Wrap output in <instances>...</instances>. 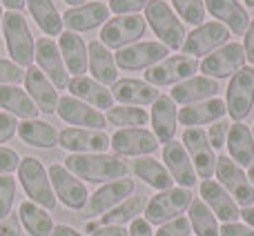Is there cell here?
Here are the masks:
<instances>
[{
    "instance_id": "6",
    "label": "cell",
    "mask_w": 254,
    "mask_h": 236,
    "mask_svg": "<svg viewBox=\"0 0 254 236\" xmlns=\"http://www.w3.org/2000/svg\"><path fill=\"white\" fill-rule=\"evenodd\" d=\"M254 107V67H243L230 78L225 110L234 122H243Z\"/></svg>"
},
{
    "instance_id": "58",
    "label": "cell",
    "mask_w": 254,
    "mask_h": 236,
    "mask_svg": "<svg viewBox=\"0 0 254 236\" xmlns=\"http://www.w3.org/2000/svg\"><path fill=\"white\" fill-rule=\"evenodd\" d=\"M67 4H71V7H80V4H85L87 0H65Z\"/></svg>"
},
{
    "instance_id": "44",
    "label": "cell",
    "mask_w": 254,
    "mask_h": 236,
    "mask_svg": "<svg viewBox=\"0 0 254 236\" xmlns=\"http://www.w3.org/2000/svg\"><path fill=\"white\" fill-rule=\"evenodd\" d=\"M20 80H25V69L16 62L0 58V85H16Z\"/></svg>"
},
{
    "instance_id": "55",
    "label": "cell",
    "mask_w": 254,
    "mask_h": 236,
    "mask_svg": "<svg viewBox=\"0 0 254 236\" xmlns=\"http://www.w3.org/2000/svg\"><path fill=\"white\" fill-rule=\"evenodd\" d=\"M7 7V11H22L27 4V0H0Z\"/></svg>"
},
{
    "instance_id": "43",
    "label": "cell",
    "mask_w": 254,
    "mask_h": 236,
    "mask_svg": "<svg viewBox=\"0 0 254 236\" xmlns=\"http://www.w3.org/2000/svg\"><path fill=\"white\" fill-rule=\"evenodd\" d=\"M190 234H192V225H190L188 216H179V219L170 221V223H163L154 236H190Z\"/></svg>"
},
{
    "instance_id": "24",
    "label": "cell",
    "mask_w": 254,
    "mask_h": 236,
    "mask_svg": "<svg viewBox=\"0 0 254 236\" xmlns=\"http://www.w3.org/2000/svg\"><path fill=\"white\" fill-rule=\"evenodd\" d=\"M25 85H27V92H29V98L38 107V112H43V114H56V107H58L56 87L49 83V78L38 67H34V65L27 67Z\"/></svg>"
},
{
    "instance_id": "54",
    "label": "cell",
    "mask_w": 254,
    "mask_h": 236,
    "mask_svg": "<svg viewBox=\"0 0 254 236\" xmlns=\"http://www.w3.org/2000/svg\"><path fill=\"white\" fill-rule=\"evenodd\" d=\"M52 236H83L78 232V230L69 228V225H56V228L52 230Z\"/></svg>"
},
{
    "instance_id": "39",
    "label": "cell",
    "mask_w": 254,
    "mask_h": 236,
    "mask_svg": "<svg viewBox=\"0 0 254 236\" xmlns=\"http://www.w3.org/2000/svg\"><path fill=\"white\" fill-rule=\"evenodd\" d=\"M145 205H147V198L145 196H129L123 203L110 210L107 214L101 216L103 225H123V223H131L134 219H138V214H143Z\"/></svg>"
},
{
    "instance_id": "47",
    "label": "cell",
    "mask_w": 254,
    "mask_h": 236,
    "mask_svg": "<svg viewBox=\"0 0 254 236\" xmlns=\"http://www.w3.org/2000/svg\"><path fill=\"white\" fill-rule=\"evenodd\" d=\"M18 165H20L18 152H13V149H9V147H0V176L11 174L13 170H18Z\"/></svg>"
},
{
    "instance_id": "17",
    "label": "cell",
    "mask_w": 254,
    "mask_h": 236,
    "mask_svg": "<svg viewBox=\"0 0 254 236\" xmlns=\"http://www.w3.org/2000/svg\"><path fill=\"white\" fill-rule=\"evenodd\" d=\"M56 114L69 125H76L80 129H98L103 131L107 127V118L103 116V112L89 107L87 103L78 101L74 96H63L58 98Z\"/></svg>"
},
{
    "instance_id": "29",
    "label": "cell",
    "mask_w": 254,
    "mask_h": 236,
    "mask_svg": "<svg viewBox=\"0 0 254 236\" xmlns=\"http://www.w3.org/2000/svg\"><path fill=\"white\" fill-rule=\"evenodd\" d=\"M58 49H61L63 62H65L67 71L74 76H85L89 67V56H87V45L74 31H63L61 40H58Z\"/></svg>"
},
{
    "instance_id": "33",
    "label": "cell",
    "mask_w": 254,
    "mask_h": 236,
    "mask_svg": "<svg viewBox=\"0 0 254 236\" xmlns=\"http://www.w3.org/2000/svg\"><path fill=\"white\" fill-rule=\"evenodd\" d=\"M18 136L22 143L31 145V147H40V149H54L58 145V131L54 129L49 122L31 118V120H22L18 122Z\"/></svg>"
},
{
    "instance_id": "51",
    "label": "cell",
    "mask_w": 254,
    "mask_h": 236,
    "mask_svg": "<svg viewBox=\"0 0 254 236\" xmlns=\"http://www.w3.org/2000/svg\"><path fill=\"white\" fill-rule=\"evenodd\" d=\"M243 52H246V60H250V65H254V18L250 20V25H248V29H246Z\"/></svg>"
},
{
    "instance_id": "57",
    "label": "cell",
    "mask_w": 254,
    "mask_h": 236,
    "mask_svg": "<svg viewBox=\"0 0 254 236\" xmlns=\"http://www.w3.org/2000/svg\"><path fill=\"white\" fill-rule=\"evenodd\" d=\"M248 180H250L252 187H254V161H252V165L248 167Z\"/></svg>"
},
{
    "instance_id": "12",
    "label": "cell",
    "mask_w": 254,
    "mask_h": 236,
    "mask_svg": "<svg viewBox=\"0 0 254 236\" xmlns=\"http://www.w3.org/2000/svg\"><path fill=\"white\" fill-rule=\"evenodd\" d=\"M243 67H246V52H243V45L239 43L223 45L203 58V62H198V69L207 78H228Z\"/></svg>"
},
{
    "instance_id": "4",
    "label": "cell",
    "mask_w": 254,
    "mask_h": 236,
    "mask_svg": "<svg viewBox=\"0 0 254 236\" xmlns=\"http://www.w3.org/2000/svg\"><path fill=\"white\" fill-rule=\"evenodd\" d=\"M145 22H149L152 31L161 38V43L167 49L176 52L183 47L185 43V27L181 22V18H176V13L170 9V4L165 0H149L145 7Z\"/></svg>"
},
{
    "instance_id": "14",
    "label": "cell",
    "mask_w": 254,
    "mask_h": 236,
    "mask_svg": "<svg viewBox=\"0 0 254 236\" xmlns=\"http://www.w3.org/2000/svg\"><path fill=\"white\" fill-rule=\"evenodd\" d=\"M110 147L114 149V156H147L158 149V140L154 131L145 127H129L119 129L110 138Z\"/></svg>"
},
{
    "instance_id": "46",
    "label": "cell",
    "mask_w": 254,
    "mask_h": 236,
    "mask_svg": "<svg viewBox=\"0 0 254 236\" xmlns=\"http://www.w3.org/2000/svg\"><path fill=\"white\" fill-rule=\"evenodd\" d=\"M228 131H230V125L225 120H216L207 129V140H210L212 149H223L225 140H228Z\"/></svg>"
},
{
    "instance_id": "21",
    "label": "cell",
    "mask_w": 254,
    "mask_h": 236,
    "mask_svg": "<svg viewBox=\"0 0 254 236\" xmlns=\"http://www.w3.org/2000/svg\"><path fill=\"white\" fill-rule=\"evenodd\" d=\"M107 18H110V7L96 0V2H85L80 7L67 9L63 13V25L69 31L78 34V31H89L96 29L98 25H105Z\"/></svg>"
},
{
    "instance_id": "41",
    "label": "cell",
    "mask_w": 254,
    "mask_h": 236,
    "mask_svg": "<svg viewBox=\"0 0 254 236\" xmlns=\"http://www.w3.org/2000/svg\"><path fill=\"white\" fill-rule=\"evenodd\" d=\"M172 4H174L179 16L188 25L198 27L205 22V4H203V0H172Z\"/></svg>"
},
{
    "instance_id": "5",
    "label": "cell",
    "mask_w": 254,
    "mask_h": 236,
    "mask_svg": "<svg viewBox=\"0 0 254 236\" xmlns=\"http://www.w3.org/2000/svg\"><path fill=\"white\" fill-rule=\"evenodd\" d=\"M192 203V194L188 187H170L165 192L152 196L145 205V221L149 225H163L179 219Z\"/></svg>"
},
{
    "instance_id": "15",
    "label": "cell",
    "mask_w": 254,
    "mask_h": 236,
    "mask_svg": "<svg viewBox=\"0 0 254 236\" xmlns=\"http://www.w3.org/2000/svg\"><path fill=\"white\" fill-rule=\"evenodd\" d=\"M198 69V60L192 56H172L161 60L158 65L149 67V71H145V83L149 85H174L183 83V80L192 78L194 71Z\"/></svg>"
},
{
    "instance_id": "20",
    "label": "cell",
    "mask_w": 254,
    "mask_h": 236,
    "mask_svg": "<svg viewBox=\"0 0 254 236\" xmlns=\"http://www.w3.org/2000/svg\"><path fill=\"white\" fill-rule=\"evenodd\" d=\"M201 198L207 207L212 210V214L216 216V221H223V223H237L241 219V210H239L237 201L230 196L223 189V185L219 180H203L201 183Z\"/></svg>"
},
{
    "instance_id": "53",
    "label": "cell",
    "mask_w": 254,
    "mask_h": 236,
    "mask_svg": "<svg viewBox=\"0 0 254 236\" xmlns=\"http://www.w3.org/2000/svg\"><path fill=\"white\" fill-rule=\"evenodd\" d=\"M92 236H129V232L123 230L121 225H103V228L94 230Z\"/></svg>"
},
{
    "instance_id": "52",
    "label": "cell",
    "mask_w": 254,
    "mask_h": 236,
    "mask_svg": "<svg viewBox=\"0 0 254 236\" xmlns=\"http://www.w3.org/2000/svg\"><path fill=\"white\" fill-rule=\"evenodd\" d=\"M127 232H129V236H154L152 234V225H149L145 219H134Z\"/></svg>"
},
{
    "instance_id": "56",
    "label": "cell",
    "mask_w": 254,
    "mask_h": 236,
    "mask_svg": "<svg viewBox=\"0 0 254 236\" xmlns=\"http://www.w3.org/2000/svg\"><path fill=\"white\" fill-rule=\"evenodd\" d=\"M241 219L246 221L248 228L254 230V207H243V210H241Z\"/></svg>"
},
{
    "instance_id": "23",
    "label": "cell",
    "mask_w": 254,
    "mask_h": 236,
    "mask_svg": "<svg viewBox=\"0 0 254 236\" xmlns=\"http://www.w3.org/2000/svg\"><path fill=\"white\" fill-rule=\"evenodd\" d=\"M219 94V83L214 78H207V76H192V78L179 83L174 89H172V101L176 105H196V103L210 101Z\"/></svg>"
},
{
    "instance_id": "35",
    "label": "cell",
    "mask_w": 254,
    "mask_h": 236,
    "mask_svg": "<svg viewBox=\"0 0 254 236\" xmlns=\"http://www.w3.org/2000/svg\"><path fill=\"white\" fill-rule=\"evenodd\" d=\"M131 170H134V174L138 176L145 185H149L152 189H161V192H165V189H170L172 183H174V178L170 176L167 167L161 165L158 161H154V158H149V156L136 158Z\"/></svg>"
},
{
    "instance_id": "2",
    "label": "cell",
    "mask_w": 254,
    "mask_h": 236,
    "mask_svg": "<svg viewBox=\"0 0 254 236\" xmlns=\"http://www.w3.org/2000/svg\"><path fill=\"white\" fill-rule=\"evenodd\" d=\"M2 34L9 56L20 67H31L36 56V43L31 29L27 25V18L20 11H7L2 16Z\"/></svg>"
},
{
    "instance_id": "3",
    "label": "cell",
    "mask_w": 254,
    "mask_h": 236,
    "mask_svg": "<svg viewBox=\"0 0 254 236\" xmlns=\"http://www.w3.org/2000/svg\"><path fill=\"white\" fill-rule=\"evenodd\" d=\"M18 178H20V185L25 187L31 203L45 207V210H54V207H56L58 198H56V194H54L49 174H47V170H45V165L36 156L20 158Z\"/></svg>"
},
{
    "instance_id": "32",
    "label": "cell",
    "mask_w": 254,
    "mask_h": 236,
    "mask_svg": "<svg viewBox=\"0 0 254 236\" xmlns=\"http://www.w3.org/2000/svg\"><path fill=\"white\" fill-rule=\"evenodd\" d=\"M225 114H228L225 103L221 98H210V101L183 107L179 112V122L185 125V129H190V127H198V125H205V122H216Z\"/></svg>"
},
{
    "instance_id": "60",
    "label": "cell",
    "mask_w": 254,
    "mask_h": 236,
    "mask_svg": "<svg viewBox=\"0 0 254 236\" xmlns=\"http://www.w3.org/2000/svg\"><path fill=\"white\" fill-rule=\"evenodd\" d=\"M246 4L248 7H254V0H246Z\"/></svg>"
},
{
    "instance_id": "42",
    "label": "cell",
    "mask_w": 254,
    "mask_h": 236,
    "mask_svg": "<svg viewBox=\"0 0 254 236\" xmlns=\"http://www.w3.org/2000/svg\"><path fill=\"white\" fill-rule=\"evenodd\" d=\"M13 201H16V178H11V174H2L0 176V221L11 214Z\"/></svg>"
},
{
    "instance_id": "59",
    "label": "cell",
    "mask_w": 254,
    "mask_h": 236,
    "mask_svg": "<svg viewBox=\"0 0 254 236\" xmlns=\"http://www.w3.org/2000/svg\"><path fill=\"white\" fill-rule=\"evenodd\" d=\"M0 29H2V7H0Z\"/></svg>"
},
{
    "instance_id": "11",
    "label": "cell",
    "mask_w": 254,
    "mask_h": 236,
    "mask_svg": "<svg viewBox=\"0 0 254 236\" xmlns=\"http://www.w3.org/2000/svg\"><path fill=\"white\" fill-rule=\"evenodd\" d=\"M49 180H52L54 194L58 201H63V205L69 210H83L89 201V192L85 187V183L80 178H76L69 170H65V165H52L47 170Z\"/></svg>"
},
{
    "instance_id": "30",
    "label": "cell",
    "mask_w": 254,
    "mask_h": 236,
    "mask_svg": "<svg viewBox=\"0 0 254 236\" xmlns=\"http://www.w3.org/2000/svg\"><path fill=\"white\" fill-rule=\"evenodd\" d=\"M87 56H89L87 69L94 74V80H98L101 85H114L116 80H119L114 54H112L101 40H94V43L87 45Z\"/></svg>"
},
{
    "instance_id": "22",
    "label": "cell",
    "mask_w": 254,
    "mask_h": 236,
    "mask_svg": "<svg viewBox=\"0 0 254 236\" xmlns=\"http://www.w3.org/2000/svg\"><path fill=\"white\" fill-rule=\"evenodd\" d=\"M163 161L167 165V172L170 176L179 183V187H192L196 185V172H194V165L190 161L188 152H185L183 143L179 140H170V143L163 147Z\"/></svg>"
},
{
    "instance_id": "34",
    "label": "cell",
    "mask_w": 254,
    "mask_h": 236,
    "mask_svg": "<svg viewBox=\"0 0 254 236\" xmlns=\"http://www.w3.org/2000/svg\"><path fill=\"white\" fill-rule=\"evenodd\" d=\"M0 107L11 116H22L25 120H31L40 114L38 107L29 98L25 89L16 87V85H0Z\"/></svg>"
},
{
    "instance_id": "1",
    "label": "cell",
    "mask_w": 254,
    "mask_h": 236,
    "mask_svg": "<svg viewBox=\"0 0 254 236\" xmlns=\"http://www.w3.org/2000/svg\"><path fill=\"white\" fill-rule=\"evenodd\" d=\"M65 170H69L76 178L105 185L125 178L129 167L119 156H110V154H69L65 158Z\"/></svg>"
},
{
    "instance_id": "10",
    "label": "cell",
    "mask_w": 254,
    "mask_h": 236,
    "mask_svg": "<svg viewBox=\"0 0 254 236\" xmlns=\"http://www.w3.org/2000/svg\"><path fill=\"white\" fill-rule=\"evenodd\" d=\"M181 143H183L198 178H203V180L212 178V174L216 170V154L212 149L210 140H207L205 131L201 127H190V129L183 131V140Z\"/></svg>"
},
{
    "instance_id": "49",
    "label": "cell",
    "mask_w": 254,
    "mask_h": 236,
    "mask_svg": "<svg viewBox=\"0 0 254 236\" xmlns=\"http://www.w3.org/2000/svg\"><path fill=\"white\" fill-rule=\"evenodd\" d=\"M221 236H254V230L248 228L243 223H223V228H219Z\"/></svg>"
},
{
    "instance_id": "38",
    "label": "cell",
    "mask_w": 254,
    "mask_h": 236,
    "mask_svg": "<svg viewBox=\"0 0 254 236\" xmlns=\"http://www.w3.org/2000/svg\"><path fill=\"white\" fill-rule=\"evenodd\" d=\"M188 221L192 225V232L196 236H221L219 234V223L212 210L203 203V198H192L188 212Z\"/></svg>"
},
{
    "instance_id": "48",
    "label": "cell",
    "mask_w": 254,
    "mask_h": 236,
    "mask_svg": "<svg viewBox=\"0 0 254 236\" xmlns=\"http://www.w3.org/2000/svg\"><path fill=\"white\" fill-rule=\"evenodd\" d=\"M16 131H18L16 116L7 114V112H0V143H7V140H11Z\"/></svg>"
},
{
    "instance_id": "61",
    "label": "cell",
    "mask_w": 254,
    "mask_h": 236,
    "mask_svg": "<svg viewBox=\"0 0 254 236\" xmlns=\"http://www.w3.org/2000/svg\"><path fill=\"white\" fill-rule=\"evenodd\" d=\"M252 136H254V129H252Z\"/></svg>"
},
{
    "instance_id": "27",
    "label": "cell",
    "mask_w": 254,
    "mask_h": 236,
    "mask_svg": "<svg viewBox=\"0 0 254 236\" xmlns=\"http://www.w3.org/2000/svg\"><path fill=\"white\" fill-rule=\"evenodd\" d=\"M203 4L216 18V22L228 27L230 34H246L248 25H250V16L237 0H205Z\"/></svg>"
},
{
    "instance_id": "31",
    "label": "cell",
    "mask_w": 254,
    "mask_h": 236,
    "mask_svg": "<svg viewBox=\"0 0 254 236\" xmlns=\"http://www.w3.org/2000/svg\"><path fill=\"white\" fill-rule=\"evenodd\" d=\"M225 145H228L230 158H232L239 167L252 165V161H254V136H252V129L248 125H243V122L230 125Z\"/></svg>"
},
{
    "instance_id": "19",
    "label": "cell",
    "mask_w": 254,
    "mask_h": 236,
    "mask_svg": "<svg viewBox=\"0 0 254 236\" xmlns=\"http://www.w3.org/2000/svg\"><path fill=\"white\" fill-rule=\"evenodd\" d=\"M134 194V180L131 178H119V180H112V183H105L103 187H98L96 192L89 196L87 210L89 216H98V214H107L110 210H114L119 203H123L125 198H129Z\"/></svg>"
},
{
    "instance_id": "45",
    "label": "cell",
    "mask_w": 254,
    "mask_h": 236,
    "mask_svg": "<svg viewBox=\"0 0 254 236\" xmlns=\"http://www.w3.org/2000/svg\"><path fill=\"white\" fill-rule=\"evenodd\" d=\"M147 2L149 0H110V11H114L116 16H131L147 7Z\"/></svg>"
},
{
    "instance_id": "37",
    "label": "cell",
    "mask_w": 254,
    "mask_h": 236,
    "mask_svg": "<svg viewBox=\"0 0 254 236\" xmlns=\"http://www.w3.org/2000/svg\"><path fill=\"white\" fill-rule=\"evenodd\" d=\"M27 7H29V13L36 20V25L47 36L63 34V16L58 13L52 0H27Z\"/></svg>"
},
{
    "instance_id": "36",
    "label": "cell",
    "mask_w": 254,
    "mask_h": 236,
    "mask_svg": "<svg viewBox=\"0 0 254 236\" xmlns=\"http://www.w3.org/2000/svg\"><path fill=\"white\" fill-rule=\"evenodd\" d=\"M18 219H20V225L27 230L29 236H52L54 221L45 212V207L36 205L31 201H25L18 207Z\"/></svg>"
},
{
    "instance_id": "28",
    "label": "cell",
    "mask_w": 254,
    "mask_h": 236,
    "mask_svg": "<svg viewBox=\"0 0 254 236\" xmlns=\"http://www.w3.org/2000/svg\"><path fill=\"white\" fill-rule=\"evenodd\" d=\"M112 96L119 103H125V105H152L161 92H158L154 85L145 83V80H136V78H123L116 80L112 85Z\"/></svg>"
},
{
    "instance_id": "26",
    "label": "cell",
    "mask_w": 254,
    "mask_h": 236,
    "mask_svg": "<svg viewBox=\"0 0 254 236\" xmlns=\"http://www.w3.org/2000/svg\"><path fill=\"white\" fill-rule=\"evenodd\" d=\"M176 125H179V110L176 103L172 101V96H158L152 103V127H154V136L158 143H170L174 140L176 134Z\"/></svg>"
},
{
    "instance_id": "9",
    "label": "cell",
    "mask_w": 254,
    "mask_h": 236,
    "mask_svg": "<svg viewBox=\"0 0 254 236\" xmlns=\"http://www.w3.org/2000/svg\"><path fill=\"white\" fill-rule=\"evenodd\" d=\"M230 40V29L221 22L212 20V22H203L198 25L194 31H190L185 36V43H183V54L185 56H192V58H201L210 52H216L219 47L228 45Z\"/></svg>"
},
{
    "instance_id": "16",
    "label": "cell",
    "mask_w": 254,
    "mask_h": 236,
    "mask_svg": "<svg viewBox=\"0 0 254 236\" xmlns=\"http://www.w3.org/2000/svg\"><path fill=\"white\" fill-rule=\"evenodd\" d=\"M36 62H38V69L43 71L49 78V83L56 89H65L69 85V71H67L65 62H63L61 49L54 43L52 38L43 36V38L36 43Z\"/></svg>"
},
{
    "instance_id": "8",
    "label": "cell",
    "mask_w": 254,
    "mask_h": 236,
    "mask_svg": "<svg viewBox=\"0 0 254 236\" xmlns=\"http://www.w3.org/2000/svg\"><path fill=\"white\" fill-rule=\"evenodd\" d=\"M145 22L143 16H116L112 20H107L101 29V43L107 49H125L129 45H134L140 36H145Z\"/></svg>"
},
{
    "instance_id": "25",
    "label": "cell",
    "mask_w": 254,
    "mask_h": 236,
    "mask_svg": "<svg viewBox=\"0 0 254 236\" xmlns=\"http://www.w3.org/2000/svg\"><path fill=\"white\" fill-rule=\"evenodd\" d=\"M67 89L71 92L74 98L87 103L89 107H94V110H98V112L114 107V96H112L110 89H107L105 85H101L98 80L87 78V76H74V78H69Z\"/></svg>"
},
{
    "instance_id": "40",
    "label": "cell",
    "mask_w": 254,
    "mask_h": 236,
    "mask_svg": "<svg viewBox=\"0 0 254 236\" xmlns=\"http://www.w3.org/2000/svg\"><path fill=\"white\" fill-rule=\"evenodd\" d=\"M107 122L116 125L121 129H129V127H143L149 122V114L143 107H110L107 110Z\"/></svg>"
},
{
    "instance_id": "50",
    "label": "cell",
    "mask_w": 254,
    "mask_h": 236,
    "mask_svg": "<svg viewBox=\"0 0 254 236\" xmlns=\"http://www.w3.org/2000/svg\"><path fill=\"white\" fill-rule=\"evenodd\" d=\"M20 219L18 214H9L4 221H0V236H20Z\"/></svg>"
},
{
    "instance_id": "13",
    "label": "cell",
    "mask_w": 254,
    "mask_h": 236,
    "mask_svg": "<svg viewBox=\"0 0 254 236\" xmlns=\"http://www.w3.org/2000/svg\"><path fill=\"white\" fill-rule=\"evenodd\" d=\"M167 56H170V49L163 43H134L125 49H119L114 62L125 71H138L158 65Z\"/></svg>"
},
{
    "instance_id": "7",
    "label": "cell",
    "mask_w": 254,
    "mask_h": 236,
    "mask_svg": "<svg viewBox=\"0 0 254 236\" xmlns=\"http://www.w3.org/2000/svg\"><path fill=\"white\" fill-rule=\"evenodd\" d=\"M219 183L223 189L237 201L241 207H252L254 203V187L248 180V174L243 167H239L230 156H216V170H214Z\"/></svg>"
},
{
    "instance_id": "18",
    "label": "cell",
    "mask_w": 254,
    "mask_h": 236,
    "mask_svg": "<svg viewBox=\"0 0 254 236\" xmlns=\"http://www.w3.org/2000/svg\"><path fill=\"white\" fill-rule=\"evenodd\" d=\"M58 145L69 149L71 154H105V149L110 147V136L98 129L69 127L58 134Z\"/></svg>"
}]
</instances>
